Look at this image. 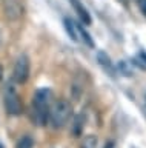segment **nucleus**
I'll use <instances>...</instances> for the list:
<instances>
[{
    "mask_svg": "<svg viewBox=\"0 0 146 148\" xmlns=\"http://www.w3.org/2000/svg\"><path fill=\"white\" fill-rule=\"evenodd\" d=\"M0 148H3V145H2V143H0Z\"/></svg>",
    "mask_w": 146,
    "mask_h": 148,
    "instance_id": "15",
    "label": "nucleus"
},
{
    "mask_svg": "<svg viewBox=\"0 0 146 148\" xmlns=\"http://www.w3.org/2000/svg\"><path fill=\"white\" fill-rule=\"evenodd\" d=\"M51 90L42 88L37 90L33 99V120L39 127L46 125L49 119V111H51Z\"/></svg>",
    "mask_w": 146,
    "mask_h": 148,
    "instance_id": "1",
    "label": "nucleus"
},
{
    "mask_svg": "<svg viewBox=\"0 0 146 148\" xmlns=\"http://www.w3.org/2000/svg\"><path fill=\"white\" fill-rule=\"evenodd\" d=\"M29 77V59L28 56L22 54L14 65V71H12V80L17 83H25Z\"/></svg>",
    "mask_w": 146,
    "mask_h": 148,
    "instance_id": "4",
    "label": "nucleus"
},
{
    "mask_svg": "<svg viewBox=\"0 0 146 148\" xmlns=\"http://www.w3.org/2000/svg\"><path fill=\"white\" fill-rule=\"evenodd\" d=\"M2 71H3V68L0 66V80H2Z\"/></svg>",
    "mask_w": 146,
    "mask_h": 148,
    "instance_id": "14",
    "label": "nucleus"
},
{
    "mask_svg": "<svg viewBox=\"0 0 146 148\" xmlns=\"http://www.w3.org/2000/svg\"><path fill=\"white\" fill-rule=\"evenodd\" d=\"M75 25H77V23H75ZM77 34H79V40L85 42V43L88 46H91V48L94 46V42H92V39H91V36L83 29V26H81V25H77Z\"/></svg>",
    "mask_w": 146,
    "mask_h": 148,
    "instance_id": "8",
    "label": "nucleus"
},
{
    "mask_svg": "<svg viewBox=\"0 0 146 148\" xmlns=\"http://www.w3.org/2000/svg\"><path fill=\"white\" fill-rule=\"evenodd\" d=\"M139 5H140V9H141V12L146 16V0H139Z\"/></svg>",
    "mask_w": 146,
    "mask_h": 148,
    "instance_id": "12",
    "label": "nucleus"
},
{
    "mask_svg": "<svg viewBox=\"0 0 146 148\" xmlns=\"http://www.w3.org/2000/svg\"><path fill=\"white\" fill-rule=\"evenodd\" d=\"M71 3H72V6H74V9L77 11V14H79L80 20L83 22L85 25H89L91 23V16H89V12L81 6V3L79 2V0H71Z\"/></svg>",
    "mask_w": 146,
    "mask_h": 148,
    "instance_id": "6",
    "label": "nucleus"
},
{
    "mask_svg": "<svg viewBox=\"0 0 146 148\" xmlns=\"http://www.w3.org/2000/svg\"><path fill=\"white\" fill-rule=\"evenodd\" d=\"M2 5L3 12L10 20H19L23 14V6H22L20 0H2Z\"/></svg>",
    "mask_w": 146,
    "mask_h": 148,
    "instance_id": "5",
    "label": "nucleus"
},
{
    "mask_svg": "<svg viewBox=\"0 0 146 148\" xmlns=\"http://www.w3.org/2000/svg\"><path fill=\"white\" fill-rule=\"evenodd\" d=\"M65 28L68 31V34H69V37L74 42H79V34H77V25L74 22L71 20V18H65Z\"/></svg>",
    "mask_w": 146,
    "mask_h": 148,
    "instance_id": "7",
    "label": "nucleus"
},
{
    "mask_svg": "<svg viewBox=\"0 0 146 148\" xmlns=\"http://www.w3.org/2000/svg\"><path fill=\"white\" fill-rule=\"evenodd\" d=\"M17 148H33V139L29 136L22 137L19 140V143H17Z\"/></svg>",
    "mask_w": 146,
    "mask_h": 148,
    "instance_id": "11",
    "label": "nucleus"
},
{
    "mask_svg": "<svg viewBox=\"0 0 146 148\" xmlns=\"http://www.w3.org/2000/svg\"><path fill=\"white\" fill-rule=\"evenodd\" d=\"M2 96H3V103H5L6 113L11 116H19L22 114V110H23V105H22L20 96L17 92L16 86L12 85L11 82L5 83V86L2 88Z\"/></svg>",
    "mask_w": 146,
    "mask_h": 148,
    "instance_id": "3",
    "label": "nucleus"
},
{
    "mask_svg": "<svg viewBox=\"0 0 146 148\" xmlns=\"http://www.w3.org/2000/svg\"><path fill=\"white\" fill-rule=\"evenodd\" d=\"M72 116V106L68 100L58 99L51 105L49 111V120H51L54 128H62L68 123V120Z\"/></svg>",
    "mask_w": 146,
    "mask_h": 148,
    "instance_id": "2",
    "label": "nucleus"
},
{
    "mask_svg": "<svg viewBox=\"0 0 146 148\" xmlns=\"http://www.w3.org/2000/svg\"><path fill=\"white\" fill-rule=\"evenodd\" d=\"M97 60L100 62V65H102L103 68H106V69H109V71L112 73V63H111V59L108 57L106 53L98 51V53H97Z\"/></svg>",
    "mask_w": 146,
    "mask_h": 148,
    "instance_id": "9",
    "label": "nucleus"
},
{
    "mask_svg": "<svg viewBox=\"0 0 146 148\" xmlns=\"http://www.w3.org/2000/svg\"><path fill=\"white\" fill-rule=\"evenodd\" d=\"M97 145V137L94 136H86L83 139V143H81V148H95Z\"/></svg>",
    "mask_w": 146,
    "mask_h": 148,
    "instance_id": "10",
    "label": "nucleus"
},
{
    "mask_svg": "<svg viewBox=\"0 0 146 148\" xmlns=\"http://www.w3.org/2000/svg\"><path fill=\"white\" fill-rule=\"evenodd\" d=\"M105 148H112V142H109V143H106V147Z\"/></svg>",
    "mask_w": 146,
    "mask_h": 148,
    "instance_id": "13",
    "label": "nucleus"
}]
</instances>
